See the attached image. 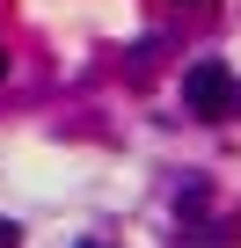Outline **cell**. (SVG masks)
<instances>
[{
    "label": "cell",
    "instance_id": "2",
    "mask_svg": "<svg viewBox=\"0 0 241 248\" xmlns=\"http://www.w3.org/2000/svg\"><path fill=\"white\" fill-rule=\"evenodd\" d=\"M0 248H15V219H0Z\"/></svg>",
    "mask_w": 241,
    "mask_h": 248
},
{
    "label": "cell",
    "instance_id": "3",
    "mask_svg": "<svg viewBox=\"0 0 241 248\" xmlns=\"http://www.w3.org/2000/svg\"><path fill=\"white\" fill-rule=\"evenodd\" d=\"M0 73H8V51H0Z\"/></svg>",
    "mask_w": 241,
    "mask_h": 248
},
{
    "label": "cell",
    "instance_id": "4",
    "mask_svg": "<svg viewBox=\"0 0 241 248\" xmlns=\"http://www.w3.org/2000/svg\"><path fill=\"white\" fill-rule=\"evenodd\" d=\"M80 248H102V241H80Z\"/></svg>",
    "mask_w": 241,
    "mask_h": 248
},
{
    "label": "cell",
    "instance_id": "1",
    "mask_svg": "<svg viewBox=\"0 0 241 248\" xmlns=\"http://www.w3.org/2000/svg\"><path fill=\"white\" fill-rule=\"evenodd\" d=\"M183 102H190L197 117H226V109L241 102V88H234V73H226L219 59H205V66L183 73Z\"/></svg>",
    "mask_w": 241,
    "mask_h": 248
}]
</instances>
